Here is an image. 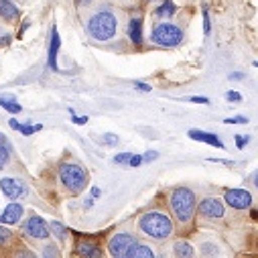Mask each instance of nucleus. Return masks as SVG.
Instances as JSON below:
<instances>
[{"instance_id":"473e14b6","label":"nucleus","mask_w":258,"mask_h":258,"mask_svg":"<svg viewBox=\"0 0 258 258\" xmlns=\"http://www.w3.org/2000/svg\"><path fill=\"white\" fill-rule=\"evenodd\" d=\"M0 147H3L5 151H9V153H11V143H9V139H7L5 135H0Z\"/></svg>"},{"instance_id":"c756f323","label":"nucleus","mask_w":258,"mask_h":258,"mask_svg":"<svg viewBox=\"0 0 258 258\" xmlns=\"http://www.w3.org/2000/svg\"><path fill=\"white\" fill-rule=\"evenodd\" d=\"M224 122H226V124H246L248 120H246L244 116H236V118H226Z\"/></svg>"},{"instance_id":"6e6552de","label":"nucleus","mask_w":258,"mask_h":258,"mask_svg":"<svg viewBox=\"0 0 258 258\" xmlns=\"http://www.w3.org/2000/svg\"><path fill=\"white\" fill-rule=\"evenodd\" d=\"M0 189H3V193L11 200H23V198H27V193H29L27 185L23 181H19V179H13V177L0 179Z\"/></svg>"},{"instance_id":"37998d69","label":"nucleus","mask_w":258,"mask_h":258,"mask_svg":"<svg viewBox=\"0 0 258 258\" xmlns=\"http://www.w3.org/2000/svg\"><path fill=\"white\" fill-rule=\"evenodd\" d=\"M157 258H167V256H165V254H161V256H157Z\"/></svg>"},{"instance_id":"a18cd8bd","label":"nucleus","mask_w":258,"mask_h":258,"mask_svg":"<svg viewBox=\"0 0 258 258\" xmlns=\"http://www.w3.org/2000/svg\"><path fill=\"white\" fill-rule=\"evenodd\" d=\"M254 66H256V68H258V61H256V63H254Z\"/></svg>"},{"instance_id":"7c9ffc66","label":"nucleus","mask_w":258,"mask_h":258,"mask_svg":"<svg viewBox=\"0 0 258 258\" xmlns=\"http://www.w3.org/2000/svg\"><path fill=\"white\" fill-rule=\"evenodd\" d=\"M157 157H159V153H157V151H149V153H145V155H143V161L151 163V161H155Z\"/></svg>"},{"instance_id":"20e7f679","label":"nucleus","mask_w":258,"mask_h":258,"mask_svg":"<svg viewBox=\"0 0 258 258\" xmlns=\"http://www.w3.org/2000/svg\"><path fill=\"white\" fill-rule=\"evenodd\" d=\"M59 179L72 193H82L86 189V185H88V171L84 167H80V165L66 163V165H61V169H59Z\"/></svg>"},{"instance_id":"a878e982","label":"nucleus","mask_w":258,"mask_h":258,"mask_svg":"<svg viewBox=\"0 0 258 258\" xmlns=\"http://www.w3.org/2000/svg\"><path fill=\"white\" fill-rule=\"evenodd\" d=\"M15 258H37V256H35V252H31V250H25V248H21V250H17Z\"/></svg>"},{"instance_id":"f704fd0d","label":"nucleus","mask_w":258,"mask_h":258,"mask_svg":"<svg viewBox=\"0 0 258 258\" xmlns=\"http://www.w3.org/2000/svg\"><path fill=\"white\" fill-rule=\"evenodd\" d=\"M143 163V157L141 155H133V159H131V163H128V165H131V167H139Z\"/></svg>"},{"instance_id":"1a4fd4ad","label":"nucleus","mask_w":258,"mask_h":258,"mask_svg":"<svg viewBox=\"0 0 258 258\" xmlns=\"http://www.w3.org/2000/svg\"><path fill=\"white\" fill-rule=\"evenodd\" d=\"M25 232L35 238V240H47L49 238V226L43 218L39 216H31L27 222H25Z\"/></svg>"},{"instance_id":"c85d7f7f","label":"nucleus","mask_w":258,"mask_h":258,"mask_svg":"<svg viewBox=\"0 0 258 258\" xmlns=\"http://www.w3.org/2000/svg\"><path fill=\"white\" fill-rule=\"evenodd\" d=\"M226 100H228V102H240V100H242V96H240L238 92H234V90H230V92L226 94Z\"/></svg>"},{"instance_id":"58836bf2","label":"nucleus","mask_w":258,"mask_h":258,"mask_svg":"<svg viewBox=\"0 0 258 258\" xmlns=\"http://www.w3.org/2000/svg\"><path fill=\"white\" fill-rule=\"evenodd\" d=\"M230 80H234V82H238V80H242V74H230Z\"/></svg>"},{"instance_id":"6ab92c4d","label":"nucleus","mask_w":258,"mask_h":258,"mask_svg":"<svg viewBox=\"0 0 258 258\" xmlns=\"http://www.w3.org/2000/svg\"><path fill=\"white\" fill-rule=\"evenodd\" d=\"M128 258H155V254L147 244H135Z\"/></svg>"},{"instance_id":"e433bc0d","label":"nucleus","mask_w":258,"mask_h":258,"mask_svg":"<svg viewBox=\"0 0 258 258\" xmlns=\"http://www.w3.org/2000/svg\"><path fill=\"white\" fill-rule=\"evenodd\" d=\"M104 143H108V145H116V143H118V137H116V135H106V137H104Z\"/></svg>"},{"instance_id":"423d86ee","label":"nucleus","mask_w":258,"mask_h":258,"mask_svg":"<svg viewBox=\"0 0 258 258\" xmlns=\"http://www.w3.org/2000/svg\"><path fill=\"white\" fill-rule=\"evenodd\" d=\"M135 244H137V240H135L133 234L120 232V234L112 236V240L108 242V250H110V254L114 258H128V254H131Z\"/></svg>"},{"instance_id":"412c9836","label":"nucleus","mask_w":258,"mask_h":258,"mask_svg":"<svg viewBox=\"0 0 258 258\" xmlns=\"http://www.w3.org/2000/svg\"><path fill=\"white\" fill-rule=\"evenodd\" d=\"M157 17H165V19H171V17H175L177 15V7H175V3L173 0H165V3L157 9V13H155Z\"/></svg>"},{"instance_id":"ea45409f","label":"nucleus","mask_w":258,"mask_h":258,"mask_svg":"<svg viewBox=\"0 0 258 258\" xmlns=\"http://www.w3.org/2000/svg\"><path fill=\"white\" fill-rule=\"evenodd\" d=\"M92 198H100V189H98V187L92 189Z\"/></svg>"},{"instance_id":"f8f14e48","label":"nucleus","mask_w":258,"mask_h":258,"mask_svg":"<svg viewBox=\"0 0 258 258\" xmlns=\"http://www.w3.org/2000/svg\"><path fill=\"white\" fill-rule=\"evenodd\" d=\"M76 252L78 256L82 258H102V248L94 242H86V240H80L76 244Z\"/></svg>"},{"instance_id":"2f4dec72","label":"nucleus","mask_w":258,"mask_h":258,"mask_svg":"<svg viewBox=\"0 0 258 258\" xmlns=\"http://www.w3.org/2000/svg\"><path fill=\"white\" fill-rule=\"evenodd\" d=\"M248 141H250L248 137H240V135H236V145H238V149H244Z\"/></svg>"},{"instance_id":"79ce46f5","label":"nucleus","mask_w":258,"mask_h":258,"mask_svg":"<svg viewBox=\"0 0 258 258\" xmlns=\"http://www.w3.org/2000/svg\"><path fill=\"white\" fill-rule=\"evenodd\" d=\"M254 185H256V187H258V173H256V175H254Z\"/></svg>"},{"instance_id":"c03bdc74","label":"nucleus","mask_w":258,"mask_h":258,"mask_svg":"<svg viewBox=\"0 0 258 258\" xmlns=\"http://www.w3.org/2000/svg\"><path fill=\"white\" fill-rule=\"evenodd\" d=\"M242 258H256V256H242Z\"/></svg>"},{"instance_id":"2eb2a0df","label":"nucleus","mask_w":258,"mask_h":258,"mask_svg":"<svg viewBox=\"0 0 258 258\" xmlns=\"http://www.w3.org/2000/svg\"><path fill=\"white\" fill-rule=\"evenodd\" d=\"M189 139H196V141H202V143H208L216 149H224L222 141L216 137V135H210V133H202V131H189Z\"/></svg>"},{"instance_id":"39448f33","label":"nucleus","mask_w":258,"mask_h":258,"mask_svg":"<svg viewBox=\"0 0 258 258\" xmlns=\"http://www.w3.org/2000/svg\"><path fill=\"white\" fill-rule=\"evenodd\" d=\"M151 39H153V43H157L161 47H175L183 41V31L171 23H163L153 29Z\"/></svg>"},{"instance_id":"ddd939ff","label":"nucleus","mask_w":258,"mask_h":258,"mask_svg":"<svg viewBox=\"0 0 258 258\" xmlns=\"http://www.w3.org/2000/svg\"><path fill=\"white\" fill-rule=\"evenodd\" d=\"M128 37H131V41L137 47L143 43V19L141 17L131 19V23H128Z\"/></svg>"},{"instance_id":"a211bd4d","label":"nucleus","mask_w":258,"mask_h":258,"mask_svg":"<svg viewBox=\"0 0 258 258\" xmlns=\"http://www.w3.org/2000/svg\"><path fill=\"white\" fill-rule=\"evenodd\" d=\"M175 256L177 258H193L196 256V250H193V246L189 242L181 240V242L175 244Z\"/></svg>"},{"instance_id":"dca6fc26","label":"nucleus","mask_w":258,"mask_h":258,"mask_svg":"<svg viewBox=\"0 0 258 258\" xmlns=\"http://www.w3.org/2000/svg\"><path fill=\"white\" fill-rule=\"evenodd\" d=\"M0 106H3L7 112H11V114H19L23 110L21 104L15 100L13 94H3V96H0Z\"/></svg>"},{"instance_id":"f257e3e1","label":"nucleus","mask_w":258,"mask_h":258,"mask_svg":"<svg viewBox=\"0 0 258 258\" xmlns=\"http://www.w3.org/2000/svg\"><path fill=\"white\" fill-rule=\"evenodd\" d=\"M139 228L143 234L151 236V238H157V240H165L171 236L173 232V222L167 214L163 212H149L145 216H141L139 220Z\"/></svg>"},{"instance_id":"0eeeda50","label":"nucleus","mask_w":258,"mask_h":258,"mask_svg":"<svg viewBox=\"0 0 258 258\" xmlns=\"http://www.w3.org/2000/svg\"><path fill=\"white\" fill-rule=\"evenodd\" d=\"M224 200L234 210H246L252 206V193L246 189H228Z\"/></svg>"},{"instance_id":"cd10ccee","label":"nucleus","mask_w":258,"mask_h":258,"mask_svg":"<svg viewBox=\"0 0 258 258\" xmlns=\"http://www.w3.org/2000/svg\"><path fill=\"white\" fill-rule=\"evenodd\" d=\"M9 151H5L3 147H0V169H5V165H7V161H9Z\"/></svg>"},{"instance_id":"9b49d317","label":"nucleus","mask_w":258,"mask_h":258,"mask_svg":"<svg viewBox=\"0 0 258 258\" xmlns=\"http://www.w3.org/2000/svg\"><path fill=\"white\" fill-rule=\"evenodd\" d=\"M23 206L21 204H9L7 208H5V212L0 214V224H7V226H11V224H17L21 218H23Z\"/></svg>"},{"instance_id":"4be33fe9","label":"nucleus","mask_w":258,"mask_h":258,"mask_svg":"<svg viewBox=\"0 0 258 258\" xmlns=\"http://www.w3.org/2000/svg\"><path fill=\"white\" fill-rule=\"evenodd\" d=\"M51 230L55 232V236H57L61 242L66 240V236H68V228L63 226V224H59V222H51Z\"/></svg>"},{"instance_id":"a19ab883","label":"nucleus","mask_w":258,"mask_h":258,"mask_svg":"<svg viewBox=\"0 0 258 258\" xmlns=\"http://www.w3.org/2000/svg\"><path fill=\"white\" fill-rule=\"evenodd\" d=\"M76 3H78V5H90L92 0H76Z\"/></svg>"},{"instance_id":"f03ea898","label":"nucleus","mask_w":258,"mask_h":258,"mask_svg":"<svg viewBox=\"0 0 258 258\" xmlns=\"http://www.w3.org/2000/svg\"><path fill=\"white\" fill-rule=\"evenodd\" d=\"M116 29H118V21L110 11H100L88 21V33L96 41H110L116 35Z\"/></svg>"},{"instance_id":"4468645a","label":"nucleus","mask_w":258,"mask_h":258,"mask_svg":"<svg viewBox=\"0 0 258 258\" xmlns=\"http://www.w3.org/2000/svg\"><path fill=\"white\" fill-rule=\"evenodd\" d=\"M59 47H61L59 33L53 27V31H51V43H49V68L51 70H57V53H59Z\"/></svg>"},{"instance_id":"72a5a7b5","label":"nucleus","mask_w":258,"mask_h":258,"mask_svg":"<svg viewBox=\"0 0 258 258\" xmlns=\"http://www.w3.org/2000/svg\"><path fill=\"white\" fill-rule=\"evenodd\" d=\"M189 102H193V104H210V100L202 98V96H193V98H189Z\"/></svg>"},{"instance_id":"7ed1b4c3","label":"nucleus","mask_w":258,"mask_h":258,"mask_svg":"<svg viewBox=\"0 0 258 258\" xmlns=\"http://www.w3.org/2000/svg\"><path fill=\"white\" fill-rule=\"evenodd\" d=\"M171 212L173 216L181 222V224H187L191 218H193V212H196V196H193L191 189H185V187H179L171 193Z\"/></svg>"},{"instance_id":"9d476101","label":"nucleus","mask_w":258,"mask_h":258,"mask_svg":"<svg viewBox=\"0 0 258 258\" xmlns=\"http://www.w3.org/2000/svg\"><path fill=\"white\" fill-rule=\"evenodd\" d=\"M200 214L204 218H222L224 216V206L220 200L216 198H206L202 204H200Z\"/></svg>"},{"instance_id":"aec40b11","label":"nucleus","mask_w":258,"mask_h":258,"mask_svg":"<svg viewBox=\"0 0 258 258\" xmlns=\"http://www.w3.org/2000/svg\"><path fill=\"white\" fill-rule=\"evenodd\" d=\"M9 126H11V128H15V131H19V133H23V135H27V137H29V135H33V133H39V131H41V128H43L41 124H37V126L21 124V122H17L15 118H13L11 122H9Z\"/></svg>"},{"instance_id":"f3484780","label":"nucleus","mask_w":258,"mask_h":258,"mask_svg":"<svg viewBox=\"0 0 258 258\" xmlns=\"http://www.w3.org/2000/svg\"><path fill=\"white\" fill-rule=\"evenodd\" d=\"M0 17H5L9 21H15L19 17V9L11 3V0H0Z\"/></svg>"},{"instance_id":"393cba45","label":"nucleus","mask_w":258,"mask_h":258,"mask_svg":"<svg viewBox=\"0 0 258 258\" xmlns=\"http://www.w3.org/2000/svg\"><path fill=\"white\" fill-rule=\"evenodd\" d=\"M43 254H45V258H59V252H57V248L55 246H45V250H43Z\"/></svg>"},{"instance_id":"b1692460","label":"nucleus","mask_w":258,"mask_h":258,"mask_svg":"<svg viewBox=\"0 0 258 258\" xmlns=\"http://www.w3.org/2000/svg\"><path fill=\"white\" fill-rule=\"evenodd\" d=\"M131 159H133V155L122 153V155H116V157H114V163H118V165H128V163H131Z\"/></svg>"},{"instance_id":"c9c22d12","label":"nucleus","mask_w":258,"mask_h":258,"mask_svg":"<svg viewBox=\"0 0 258 258\" xmlns=\"http://www.w3.org/2000/svg\"><path fill=\"white\" fill-rule=\"evenodd\" d=\"M135 88L141 90V92H151V86L149 84H143V82H135Z\"/></svg>"},{"instance_id":"4c0bfd02","label":"nucleus","mask_w":258,"mask_h":258,"mask_svg":"<svg viewBox=\"0 0 258 258\" xmlns=\"http://www.w3.org/2000/svg\"><path fill=\"white\" fill-rule=\"evenodd\" d=\"M72 120H74V124H86V122H88V118H86V116H74Z\"/></svg>"},{"instance_id":"5701e85b","label":"nucleus","mask_w":258,"mask_h":258,"mask_svg":"<svg viewBox=\"0 0 258 258\" xmlns=\"http://www.w3.org/2000/svg\"><path fill=\"white\" fill-rule=\"evenodd\" d=\"M11 240H13V234H11V230H7L5 226H0V246H7Z\"/></svg>"},{"instance_id":"bb28decb","label":"nucleus","mask_w":258,"mask_h":258,"mask_svg":"<svg viewBox=\"0 0 258 258\" xmlns=\"http://www.w3.org/2000/svg\"><path fill=\"white\" fill-rule=\"evenodd\" d=\"M210 15H208V9L204 7V35H210Z\"/></svg>"}]
</instances>
